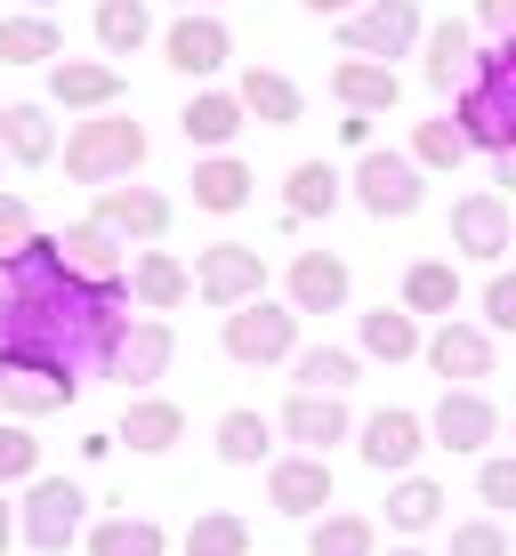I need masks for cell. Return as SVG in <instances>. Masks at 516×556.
<instances>
[{
  "label": "cell",
  "mask_w": 516,
  "mask_h": 556,
  "mask_svg": "<svg viewBox=\"0 0 516 556\" xmlns=\"http://www.w3.org/2000/svg\"><path fill=\"white\" fill-rule=\"evenodd\" d=\"M218 348L235 355V363H251V371H266V363H291L299 355V306L291 299H251V306H235V315L218 323Z\"/></svg>",
  "instance_id": "cell-7"
},
{
  "label": "cell",
  "mask_w": 516,
  "mask_h": 556,
  "mask_svg": "<svg viewBox=\"0 0 516 556\" xmlns=\"http://www.w3.org/2000/svg\"><path fill=\"white\" fill-rule=\"evenodd\" d=\"M169 355H178V331H169V315H129V331L113 339L105 355V379H122V388H154V379L169 371Z\"/></svg>",
  "instance_id": "cell-11"
},
{
  "label": "cell",
  "mask_w": 516,
  "mask_h": 556,
  "mask_svg": "<svg viewBox=\"0 0 516 556\" xmlns=\"http://www.w3.org/2000/svg\"><path fill=\"white\" fill-rule=\"evenodd\" d=\"M0 169H9V153H0Z\"/></svg>",
  "instance_id": "cell-56"
},
{
  "label": "cell",
  "mask_w": 516,
  "mask_h": 556,
  "mask_svg": "<svg viewBox=\"0 0 516 556\" xmlns=\"http://www.w3.org/2000/svg\"><path fill=\"white\" fill-rule=\"evenodd\" d=\"M33 476H41V444H33L25 419H9L0 428V484H33Z\"/></svg>",
  "instance_id": "cell-43"
},
{
  "label": "cell",
  "mask_w": 516,
  "mask_h": 556,
  "mask_svg": "<svg viewBox=\"0 0 516 556\" xmlns=\"http://www.w3.org/2000/svg\"><path fill=\"white\" fill-rule=\"evenodd\" d=\"M282 291H291L299 315H339V306L355 299V275H348V258H339V251H299L291 275H282Z\"/></svg>",
  "instance_id": "cell-19"
},
{
  "label": "cell",
  "mask_w": 516,
  "mask_h": 556,
  "mask_svg": "<svg viewBox=\"0 0 516 556\" xmlns=\"http://www.w3.org/2000/svg\"><path fill=\"white\" fill-rule=\"evenodd\" d=\"M379 556H428V548H379Z\"/></svg>",
  "instance_id": "cell-53"
},
{
  "label": "cell",
  "mask_w": 516,
  "mask_h": 556,
  "mask_svg": "<svg viewBox=\"0 0 516 556\" xmlns=\"http://www.w3.org/2000/svg\"><path fill=\"white\" fill-rule=\"evenodd\" d=\"M178 9H218V0H178Z\"/></svg>",
  "instance_id": "cell-54"
},
{
  "label": "cell",
  "mask_w": 516,
  "mask_h": 556,
  "mask_svg": "<svg viewBox=\"0 0 516 556\" xmlns=\"http://www.w3.org/2000/svg\"><path fill=\"white\" fill-rule=\"evenodd\" d=\"M428 81L436 89H468L476 81V33H468V16L428 25Z\"/></svg>",
  "instance_id": "cell-31"
},
{
  "label": "cell",
  "mask_w": 516,
  "mask_h": 556,
  "mask_svg": "<svg viewBox=\"0 0 516 556\" xmlns=\"http://www.w3.org/2000/svg\"><path fill=\"white\" fill-rule=\"evenodd\" d=\"M508 435H516V412H508Z\"/></svg>",
  "instance_id": "cell-55"
},
{
  "label": "cell",
  "mask_w": 516,
  "mask_h": 556,
  "mask_svg": "<svg viewBox=\"0 0 516 556\" xmlns=\"http://www.w3.org/2000/svg\"><path fill=\"white\" fill-rule=\"evenodd\" d=\"M89 532V492L73 476H33V492L16 501V541L33 556H65Z\"/></svg>",
  "instance_id": "cell-4"
},
{
  "label": "cell",
  "mask_w": 516,
  "mask_h": 556,
  "mask_svg": "<svg viewBox=\"0 0 516 556\" xmlns=\"http://www.w3.org/2000/svg\"><path fill=\"white\" fill-rule=\"evenodd\" d=\"M484 331L492 339L516 331V266H492V282H484Z\"/></svg>",
  "instance_id": "cell-45"
},
{
  "label": "cell",
  "mask_w": 516,
  "mask_h": 556,
  "mask_svg": "<svg viewBox=\"0 0 516 556\" xmlns=\"http://www.w3.org/2000/svg\"><path fill=\"white\" fill-rule=\"evenodd\" d=\"M266 508L282 516H331V459L315 452H291V459H266Z\"/></svg>",
  "instance_id": "cell-15"
},
{
  "label": "cell",
  "mask_w": 516,
  "mask_h": 556,
  "mask_svg": "<svg viewBox=\"0 0 516 556\" xmlns=\"http://www.w3.org/2000/svg\"><path fill=\"white\" fill-rule=\"evenodd\" d=\"M266 452H275V419L266 412H226L218 419V459L226 468H266Z\"/></svg>",
  "instance_id": "cell-38"
},
{
  "label": "cell",
  "mask_w": 516,
  "mask_h": 556,
  "mask_svg": "<svg viewBox=\"0 0 516 556\" xmlns=\"http://www.w3.org/2000/svg\"><path fill=\"white\" fill-rule=\"evenodd\" d=\"M363 379V355H348V348H307L299 355V395H348Z\"/></svg>",
  "instance_id": "cell-40"
},
{
  "label": "cell",
  "mask_w": 516,
  "mask_h": 556,
  "mask_svg": "<svg viewBox=\"0 0 516 556\" xmlns=\"http://www.w3.org/2000/svg\"><path fill=\"white\" fill-rule=\"evenodd\" d=\"M428 41V16L419 0H363L355 16H339V49L348 56H372V65H395Z\"/></svg>",
  "instance_id": "cell-6"
},
{
  "label": "cell",
  "mask_w": 516,
  "mask_h": 556,
  "mask_svg": "<svg viewBox=\"0 0 516 556\" xmlns=\"http://www.w3.org/2000/svg\"><path fill=\"white\" fill-rule=\"evenodd\" d=\"M355 452H363V468H379V476H412V459L428 452V419L404 412V404H379L355 428Z\"/></svg>",
  "instance_id": "cell-12"
},
{
  "label": "cell",
  "mask_w": 516,
  "mask_h": 556,
  "mask_svg": "<svg viewBox=\"0 0 516 556\" xmlns=\"http://www.w3.org/2000/svg\"><path fill=\"white\" fill-rule=\"evenodd\" d=\"M25 242H33V202L16 194V186H0V258L25 251Z\"/></svg>",
  "instance_id": "cell-46"
},
{
  "label": "cell",
  "mask_w": 516,
  "mask_h": 556,
  "mask_svg": "<svg viewBox=\"0 0 516 556\" xmlns=\"http://www.w3.org/2000/svg\"><path fill=\"white\" fill-rule=\"evenodd\" d=\"M331 98L372 122V113H395V105H404V81H395V65H372V56H339V65H331Z\"/></svg>",
  "instance_id": "cell-21"
},
{
  "label": "cell",
  "mask_w": 516,
  "mask_h": 556,
  "mask_svg": "<svg viewBox=\"0 0 516 556\" xmlns=\"http://www.w3.org/2000/svg\"><path fill=\"white\" fill-rule=\"evenodd\" d=\"M307 556H379V525L355 516V508L315 516V525H307Z\"/></svg>",
  "instance_id": "cell-36"
},
{
  "label": "cell",
  "mask_w": 516,
  "mask_h": 556,
  "mask_svg": "<svg viewBox=\"0 0 516 556\" xmlns=\"http://www.w3.org/2000/svg\"><path fill=\"white\" fill-rule=\"evenodd\" d=\"M476 25H484L492 41H508L516 33V0H476Z\"/></svg>",
  "instance_id": "cell-47"
},
{
  "label": "cell",
  "mask_w": 516,
  "mask_h": 556,
  "mask_svg": "<svg viewBox=\"0 0 516 556\" xmlns=\"http://www.w3.org/2000/svg\"><path fill=\"white\" fill-rule=\"evenodd\" d=\"M186 186H194V210H210V218H235V210L251 202V162H242V153H202Z\"/></svg>",
  "instance_id": "cell-24"
},
{
  "label": "cell",
  "mask_w": 516,
  "mask_h": 556,
  "mask_svg": "<svg viewBox=\"0 0 516 556\" xmlns=\"http://www.w3.org/2000/svg\"><path fill=\"white\" fill-rule=\"evenodd\" d=\"M81 395V371H65V363H49V355H25V348H0V412L9 419H56Z\"/></svg>",
  "instance_id": "cell-5"
},
{
  "label": "cell",
  "mask_w": 516,
  "mask_h": 556,
  "mask_svg": "<svg viewBox=\"0 0 516 556\" xmlns=\"http://www.w3.org/2000/svg\"><path fill=\"white\" fill-rule=\"evenodd\" d=\"M379 516H388V532H428L436 516H444V484H436V476H395V492L388 501H379Z\"/></svg>",
  "instance_id": "cell-33"
},
{
  "label": "cell",
  "mask_w": 516,
  "mask_h": 556,
  "mask_svg": "<svg viewBox=\"0 0 516 556\" xmlns=\"http://www.w3.org/2000/svg\"><path fill=\"white\" fill-rule=\"evenodd\" d=\"M476 501H484L492 516L516 508V452H484L476 459Z\"/></svg>",
  "instance_id": "cell-42"
},
{
  "label": "cell",
  "mask_w": 516,
  "mask_h": 556,
  "mask_svg": "<svg viewBox=\"0 0 516 556\" xmlns=\"http://www.w3.org/2000/svg\"><path fill=\"white\" fill-rule=\"evenodd\" d=\"M299 9H307V16H355L363 0H299Z\"/></svg>",
  "instance_id": "cell-50"
},
{
  "label": "cell",
  "mask_w": 516,
  "mask_h": 556,
  "mask_svg": "<svg viewBox=\"0 0 516 556\" xmlns=\"http://www.w3.org/2000/svg\"><path fill=\"white\" fill-rule=\"evenodd\" d=\"M16 9H33V16H49V9H56V0H16Z\"/></svg>",
  "instance_id": "cell-52"
},
{
  "label": "cell",
  "mask_w": 516,
  "mask_h": 556,
  "mask_svg": "<svg viewBox=\"0 0 516 556\" xmlns=\"http://www.w3.org/2000/svg\"><path fill=\"white\" fill-rule=\"evenodd\" d=\"M89 218L122 242H162L169 235V194H154V186H105Z\"/></svg>",
  "instance_id": "cell-20"
},
{
  "label": "cell",
  "mask_w": 516,
  "mask_h": 556,
  "mask_svg": "<svg viewBox=\"0 0 516 556\" xmlns=\"http://www.w3.org/2000/svg\"><path fill=\"white\" fill-rule=\"evenodd\" d=\"M16 548V501H0V556Z\"/></svg>",
  "instance_id": "cell-51"
},
{
  "label": "cell",
  "mask_w": 516,
  "mask_h": 556,
  "mask_svg": "<svg viewBox=\"0 0 516 556\" xmlns=\"http://www.w3.org/2000/svg\"><path fill=\"white\" fill-rule=\"evenodd\" d=\"M169 73H186V81H210V73H226V56H235V33L218 25V9H186L178 25H169Z\"/></svg>",
  "instance_id": "cell-16"
},
{
  "label": "cell",
  "mask_w": 516,
  "mask_h": 556,
  "mask_svg": "<svg viewBox=\"0 0 516 556\" xmlns=\"http://www.w3.org/2000/svg\"><path fill=\"white\" fill-rule=\"evenodd\" d=\"M122 306H129V275L113 282L73 275L56 235H33L25 251L0 258V348H25V355L81 371V363H105L113 339L129 331Z\"/></svg>",
  "instance_id": "cell-1"
},
{
  "label": "cell",
  "mask_w": 516,
  "mask_h": 556,
  "mask_svg": "<svg viewBox=\"0 0 516 556\" xmlns=\"http://www.w3.org/2000/svg\"><path fill=\"white\" fill-rule=\"evenodd\" d=\"M154 41V9L146 0H98V49L105 56H138Z\"/></svg>",
  "instance_id": "cell-37"
},
{
  "label": "cell",
  "mask_w": 516,
  "mask_h": 556,
  "mask_svg": "<svg viewBox=\"0 0 516 556\" xmlns=\"http://www.w3.org/2000/svg\"><path fill=\"white\" fill-rule=\"evenodd\" d=\"M419 178H428V169H419L412 153H388V146H372V153L355 162L348 194H355L363 210H372V218H412V210L428 202V186H419Z\"/></svg>",
  "instance_id": "cell-8"
},
{
  "label": "cell",
  "mask_w": 516,
  "mask_h": 556,
  "mask_svg": "<svg viewBox=\"0 0 516 556\" xmlns=\"http://www.w3.org/2000/svg\"><path fill=\"white\" fill-rule=\"evenodd\" d=\"M65 258H73V275H89V282H113V275H129L122 266V235H105L98 218H81V226H65Z\"/></svg>",
  "instance_id": "cell-34"
},
{
  "label": "cell",
  "mask_w": 516,
  "mask_h": 556,
  "mask_svg": "<svg viewBox=\"0 0 516 556\" xmlns=\"http://www.w3.org/2000/svg\"><path fill=\"white\" fill-rule=\"evenodd\" d=\"M56 162H65V178L73 186H122L129 169L146 162V122H129L122 105L113 113H89V122H73V138H65V153H56Z\"/></svg>",
  "instance_id": "cell-3"
},
{
  "label": "cell",
  "mask_w": 516,
  "mask_h": 556,
  "mask_svg": "<svg viewBox=\"0 0 516 556\" xmlns=\"http://www.w3.org/2000/svg\"><path fill=\"white\" fill-rule=\"evenodd\" d=\"M186 556H251V525L235 508H202L186 525Z\"/></svg>",
  "instance_id": "cell-39"
},
{
  "label": "cell",
  "mask_w": 516,
  "mask_h": 556,
  "mask_svg": "<svg viewBox=\"0 0 516 556\" xmlns=\"http://www.w3.org/2000/svg\"><path fill=\"white\" fill-rule=\"evenodd\" d=\"M275 428L282 435H291V444L299 452H331V444H348V435H355V419H348V395H282V412H275Z\"/></svg>",
  "instance_id": "cell-17"
},
{
  "label": "cell",
  "mask_w": 516,
  "mask_h": 556,
  "mask_svg": "<svg viewBox=\"0 0 516 556\" xmlns=\"http://www.w3.org/2000/svg\"><path fill=\"white\" fill-rule=\"evenodd\" d=\"M452 556H516L501 516H468V525H452Z\"/></svg>",
  "instance_id": "cell-44"
},
{
  "label": "cell",
  "mask_w": 516,
  "mask_h": 556,
  "mask_svg": "<svg viewBox=\"0 0 516 556\" xmlns=\"http://www.w3.org/2000/svg\"><path fill=\"white\" fill-rule=\"evenodd\" d=\"M404 315H444L452 323V306H461V266L452 258H412L404 266Z\"/></svg>",
  "instance_id": "cell-30"
},
{
  "label": "cell",
  "mask_w": 516,
  "mask_h": 556,
  "mask_svg": "<svg viewBox=\"0 0 516 556\" xmlns=\"http://www.w3.org/2000/svg\"><path fill=\"white\" fill-rule=\"evenodd\" d=\"M339 194H348V186H339L331 162H299L291 178H282V218H291V226H315V218H331V210H339Z\"/></svg>",
  "instance_id": "cell-28"
},
{
  "label": "cell",
  "mask_w": 516,
  "mask_h": 556,
  "mask_svg": "<svg viewBox=\"0 0 516 556\" xmlns=\"http://www.w3.org/2000/svg\"><path fill=\"white\" fill-rule=\"evenodd\" d=\"M56 56H65L56 16H33V9L0 16V65H56Z\"/></svg>",
  "instance_id": "cell-32"
},
{
  "label": "cell",
  "mask_w": 516,
  "mask_h": 556,
  "mask_svg": "<svg viewBox=\"0 0 516 556\" xmlns=\"http://www.w3.org/2000/svg\"><path fill=\"white\" fill-rule=\"evenodd\" d=\"M428 435L444 452H461V459H484L492 435H501V404H492L484 388H444L436 412H428Z\"/></svg>",
  "instance_id": "cell-9"
},
{
  "label": "cell",
  "mask_w": 516,
  "mask_h": 556,
  "mask_svg": "<svg viewBox=\"0 0 516 556\" xmlns=\"http://www.w3.org/2000/svg\"><path fill=\"white\" fill-rule=\"evenodd\" d=\"M0 153L25 169H49L56 153H65V138H56V122L41 105H0Z\"/></svg>",
  "instance_id": "cell-25"
},
{
  "label": "cell",
  "mask_w": 516,
  "mask_h": 556,
  "mask_svg": "<svg viewBox=\"0 0 516 556\" xmlns=\"http://www.w3.org/2000/svg\"><path fill=\"white\" fill-rule=\"evenodd\" d=\"M492 194H516V146L492 153Z\"/></svg>",
  "instance_id": "cell-48"
},
{
  "label": "cell",
  "mask_w": 516,
  "mask_h": 556,
  "mask_svg": "<svg viewBox=\"0 0 516 556\" xmlns=\"http://www.w3.org/2000/svg\"><path fill=\"white\" fill-rule=\"evenodd\" d=\"M186 435V412L169 404V395H138V404L122 412V428H113V444L122 452H169Z\"/></svg>",
  "instance_id": "cell-27"
},
{
  "label": "cell",
  "mask_w": 516,
  "mask_h": 556,
  "mask_svg": "<svg viewBox=\"0 0 516 556\" xmlns=\"http://www.w3.org/2000/svg\"><path fill=\"white\" fill-rule=\"evenodd\" d=\"M194 291L218 306V315H235V306L266 299V258L242 251V242H210V251L194 258Z\"/></svg>",
  "instance_id": "cell-10"
},
{
  "label": "cell",
  "mask_w": 516,
  "mask_h": 556,
  "mask_svg": "<svg viewBox=\"0 0 516 556\" xmlns=\"http://www.w3.org/2000/svg\"><path fill=\"white\" fill-rule=\"evenodd\" d=\"M452 122H461L468 153H508L516 146V33L492 41V49H476V81L461 89Z\"/></svg>",
  "instance_id": "cell-2"
},
{
  "label": "cell",
  "mask_w": 516,
  "mask_h": 556,
  "mask_svg": "<svg viewBox=\"0 0 516 556\" xmlns=\"http://www.w3.org/2000/svg\"><path fill=\"white\" fill-rule=\"evenodd\" d=\"M412 162L419 169H461L468 162V138L452 113H428V122H412Z\"/></svg>",
  "instance_id": "cell-41"
},
{
  "label": "cell",
  "mask_w": 516,
  "mask_h": 556,
  "mask_svg": "<svg viewBox=\"0 0 516 556\" xmlns=\"http://www.w3.org/2000/svg\"><path fill=\"white\" fill-rule=\"evenodd\" d=\"M339 138H348L355 153H372V122H363V113H348V122H339Z\"/></svg>",
  "instance_id": "cell-49"
},
{
  "label": "cell",
  "mask_w": 516,
  "mask_h": 556,
  "mask_svg": "<svg viewBox=\"0 0 516 556\" xmlns=\"http://www.w3.org/2000/svg\"><path fill=\"white\" fill-rule=\"evenodd\" d=\"M186 299H194V275H186L169 251H138V258H129V306H146V315H178Z\"/></svg>",
  "instance_id": "cell-23"
},
{
  "label": "cell",
  "mask_w": 516,
  "mask_h": 556,
  "mask_svg": "<svg viewBox=\"0 0 516 556\" xmlns=\"http://www.w3.org/2000/svg\"><path fill=\"white\" fill-rule=\"evenodd\" d=\"M49 105L113 113V105H122V65H105V56H56V65H49Z\"/></svg>",
  "instance_id": "cell-18"
},
{
  "label": "cell",
  "mask_w": 516,
  "mask_h": 556,
  "mask_svg": "<svg viewBox=\"0 0 516 556\" xmlns=\"http://www.w3.org/2000/svg\"><path fill=\"white\" fill-rule=\"evenodd\" d=\"M452 251H468L476 266H501L516 251L508 194H461V202H452Z\"/></svg>",
  "instance_id": "cell-13"
},
{
  "label": "cell",
  "mask_w": 516,
  "mask_h": 556,
  "mask_svg": "<svg viewBox=\"0 0 516 556\" xmlns=\"http://www.w3.org/2000/svg\"><path fill=\"white\" fill-rule=\"evenodd\" d=\"M235 98H242V113H251V122H266V129H291L299 113H307V89H299L291 73H275V65H242Z\"/></svg>",
  "instance_id": "cell-22"
},
{
  "label": "cell",
  "mask_w": 516,
  "mask_h": 556,
  "mask_svg": "<svg viewBox=\"0 0 516 556\" xmlns=\"http://www.w3.org/2000/svg\"><path fill=\"white\" fill-rule=\"evenodd\" d=\"M492 363H501V348H492L484 323H468V315L436 323V339H428V371H436V379H452V388H476V379H492Z\"/></svg>",
  "instance_id": "cell-14"
},
{
  "label": "cell",
  "mask_w": 516,
  "mask_h": 556,
  "mask_svg": "<svg viewBox=\"0 0 516 556\" xmlns=\"http://www.w3.org/2000/svg\"><path fill=\"white\" fill-rule=\"evenodd\" d=\"M355 339H363V355H372V363H412L419 355V315H404V306H363Z\"/></svg>",
  "instance_id": "cell-29"
},
{
  "label": "cell",
  "mask_w": 516,
  "mask_h": 556,
  "mask_svg": "<svg viewBox=\"0 0 516 556\" xmlns=\"http://www.w3.org/2000/svg\"><path fill=\"white\" fill-rule=\"evenodd\" d=\"M242 122H251V113H242L235 89H194V98H186V113H178V129H186V138H194L202 153H226Z\"/></svg>",
  "instance_id": "cell-26"
},
{
  "label": "cell",
  "mask_w": 516,
  "mask_h": 556,
  "mask_svg": "<svg viewBox=\"0 0 516 556\" xmlns=\"http://www.w3.org/2000/svg\"><path fill=\"white\" fill-rule=\"evenodd\" d=\"M81 548H89V556H162L169 541H162L154 516H105V525L81 532Z\"/></svg>",
  "instance_id": "cell-35"
}]
</instances>
